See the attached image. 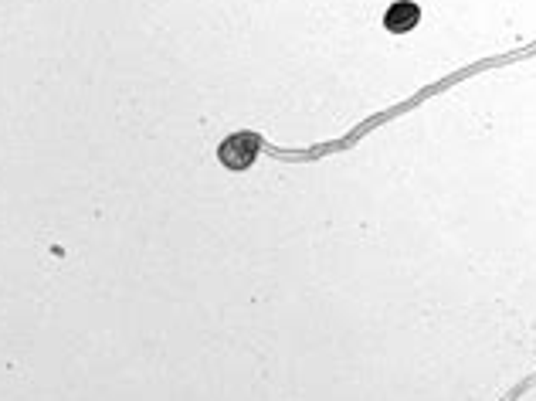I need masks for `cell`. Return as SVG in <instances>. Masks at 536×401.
Listing matches in <instances>:
<instances>
[{"label":"cell","mask_w":536,"mask_h":401,"mask_svg":"<svg viewBox=\"0 0 536 401\" xmlns=\"http://www.w3.org/2000/svg\"><path fill=\"white\" fill-rule=\"evenodd\" d=\"M258 150H262V136L255 133H231L218 147V160L228 170H248L255 164Z\"/></svg>","instance_id":"obj_1"},{"label":"cell","mask_w":536,"mask_h":401,"mask_svg":"<svg viewBox=\"0 0 536 401\" xmlns=\"http://www.w3.org/2000/svg\"><path fill=\"white\" fill-rule=\"evenodd\" d=\"M418 21H421V7L414 4V0H397V4H391V11L384 14V24H387V31H391V34L411 31Z\"/></svg>","instance_id":"obj_2"}]
</instances>
